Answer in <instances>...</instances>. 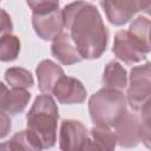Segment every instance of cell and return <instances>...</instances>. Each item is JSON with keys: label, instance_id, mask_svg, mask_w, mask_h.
<instances>
[{"label": "cell", "instance_id": "19", "mask_svg": "<svg viewBox=\"0 0 151 151\" xmlns=\"http://www.w3.org/2000/svg\"><path fill=\"white\" fill-rule=\"evenodd\" d=\"M129 32L137 38L143 45L150 47L149 32H150V20L146 17H137L130 25Z\"/></svg>", "mask_w": 151, "mask_h": 151}, {"label": "cell", "instance_id": "2", "mask_svg": "<svg viewBox=\"0 0 151 151\" xmlns=\"http://www.w3.org/2000/svg\"><path fill=\"white\" fill-rule=\"evenodd\" d=\"M58 118L57 104L50 94H41L34 99L26 116V124L42 149H50L55 144Z\"/></svg>", "mask_w": 151, "mask_h": 151}, {"label": "cell", "instance_id": "14", "mask_svg": "<svg viewBox=\"0 0 151 151\" xmlns=\"http://www.w3.org/2000/svg\"><path fill=\"white\" fill-rule=\"evenodd\" d=\"M104 87L123 90L127 85V74L125 68L118 61H110L103 74Z\"/></svg>", "mask_w": 151, "mask_h": 151}, {"label": "cell", "instance_id": "1", "mask_svg": "<svg viewBox=\"0 0 151 151\" xmlns=\"http://www.w3.org/2000/svg\"><path fill=\"white\" fill-rule=\"evenodd\" d=\"M64 28L83 59H97L106 50L109 32L96 6L78 0L61 9Z\"/></svg>", "mask_w": 151, "mask_h": 151}, {"label": "cell", "instance_id": "12", "mask_svg": "<svg viewBox=\"0 0 151 151\" xmlns=\"http://www.w3.org/2000/svg\"><path fill=\"white\" fill-rule=\"evenodd\" d=\"M35 73L38 78L39 90L46 94L52 93L54 85L64 76L63 68L50 59H45L40 61L35 70Z\"/></svg>", "mask_w": 151, "mask_h": 151}, {"label": "cell", "instance_id": "10", "mask_svg": "<svg viewBox=\"0 0 151 151\" xmlns=\"http://www.w3.org/2000/svg\"><path fill=\"white\" fill-rule=\"evenodd\" d=\"M52 93L61 104H80L87 96L84 85L78 79L65 74L57 81Z\"/></svg>", "mask_w": 151, "mask_h": 151}, {"label": "cell", "instance_id": "8", "mask_svg": "<svg viewBox=\"0 0 151 151\" xmlns=\"http://www.w3.org/2000/svg\"><path fill=\"white\" fill-rule=\"evenodd\" d=\"M59 145L61 150H94L85 125L79 120L65 119L60 125Z\"/></svg>", "mask_w": 151, "mask_h": 151}, {"label": "cell", "instance_id": "4", "mask_svg": "<svg viewBox=\"0 0 151 151\" xmlns=\"http://www.w3.org/2000/svg\"><path fill=\"white\" fill-rule=\"evenodd\" d=\"M126 110V98L120 90L104 87L88 101L90 117L96 125L113 126Z\"/></svg>", "mask_w": 151, "mask_h": 151}, {"label": "cell", "instance_id": "5", "mask_svg": "<svg viewBox=\"0 0 151 151\" xmlns=\"http://www.w3.org/2000/svg\"><path fill=\"white\" fill-rule=\"evenodd\" d=\"M151 67L150 63L134 66L130 72V84L126 93L129 105L133 111H140L150 104Z\"/></svg>", "mask_w": 151, "mask_h": 151}, {"label": "cell", "instance_id": "18", "mask_svg": "<svg viewBox=\"0 0 151 151\" xmlns=\"http://www.w3.org/2000/svg\"><path fill=\"white\" fill-rule=\"evenodd\" d=\"M20 52V40L18 37L8 33L0 38V60L13 61Z\"/></svg>", "mask_w": 151, "mask_h": 151}, {"label": "cell", "instance_id": "9", "mask_svg": "<svg viewBox=\"0 0 151 151\" xmlns=\"http://www.w3.org/2000/svg\"><path fill=\"white\" fill-rule=\"evenodd\" d=\"M32 25L39 38L42 40H53L59 33L63 32L64 28L61 11L57 8L47 13L33 14Z\"/></svg>", "mask_w": 151, "mask_h": 151}, {"label": "cell", "instance_id": "3", "mask_svg": "<svg viewBox=\"0 0 151 151\" xmlns=\"http://www.w3.org/2000/svg\"><path fill=\"white\" fill-rule=\"evenodd\" d=\"M116 138L122 147H133L140 142L150 144V104L140 111L125 110L113 125Z\"/></svg>", "mask_w": 151, "mask_h": 151}, {"label": "cell", "instance_id": "13", "mask_svg": "<svg viewBox=\"0 0 151 151\" xmlns=\"http://www.w3.org/2000/svg\"><path fill=\"white\" fill-rule=\"evenodd\" d=\"M29 99L31 93L26 91V88H12L11 91H7L0 110L15 116L26 109Z\"/></svg>", "mask_w": 151, "mask_h": 151}, {"label": "cell", "instance_id": "24", "mask_svg": "<svg viewBox=\"0 0 151 151\" xmlns=\"http://www.w3.org/2000/svg\"><path fill=\"white\" fill-rule=\"evenodd\" d=\"M0 1H1V0H0Z\"/></svg>", "mask_w": 151, "mask_h": 151}, {"label": "cell", "instance_id": "22", "mask_svg": "<svg viewBox=\"0 0 151 151\" xmlns=\"http://www.w3.org/2000/svg\"><path fill=\"white\" fill-rule=\"evenodd\" d=\"M11 127H12V124H11L9 116L5 111L0 110V139L5 138L9 133Z\"/></svg>", "mask_w": 151, "mask_h": 151}, {"label": "cell", "instance_id": "23", "mask_svg": "<svg viewBox=\"0 0 151 151\" xmlns=\"http://www.w3.org/2000/svg\"><path fill=\"white\" fill-rule=\"evenodd\" d=\"M7 87H6V85H4L1 81H0V107H1V104H2V101H4V98H5V96H6V93H7Z\"/></svg>", "mask_w": 151, "mask_h": 151}, {"label": "cell", "instance_id": "20", "mask_svg": "<svg viewBox=\"0 0 151 151\" xmlns=\"http://www.w3.org/2000/svg\"><path fill=\"white\" fill-rule=\"evenodd\" d=\"M33 14H42L59 8V0H26Z\"/></svg>", "mask_w": 151, "mask_h": 151}, {"label": "cell", "instance_id": "16", "mask_svg": "<svg viewBox=\"0 0 151 151\" xmlns=\"http://www.w3.org/2000/svg\"><path fill=\"white\" fill-rule=\"evenodd\" d=\"M90 138L94 150L111 151V150H114L117 144L116 134L110 130L109 126L96 125L90 132Z\"/></svg>", "mask_w": 151, "mask_h": 151}, {"label": "cell", "instance_id": "11", "mask_svg": "<svg viewBox=\"0 0 151 151\" xmlns=\"http://www.w3.org/2000/svg\"><path fill=\"white\" fill-rule=\"evenodd\" d=\"M51 52L63 65H72L83 60V57L67 32H61L53 39Z\"/></svg>", "mask_w": 151, "mask_h": 151}, {"label": "cell", "instance_id": "6", "mask_svg": "<svg viewBox=\"0 0 151 151\" xmlns=\"http://www.w3.org/2000/svg\"><path fill=\"white\" fill-rule=\"evenodd\" d=\"M100 5L109 21L117 26L126 24L140 11H150V0H101Z\"/></svg>", "mask_w": 151, "mask_h": 151}, {"label": "cell", "instance_id": "15", "mask_svg": "<svg viewBox=\"0 0 151 151\" xmlns=\"http://www.w3.org/2000/svg\"><path fill=\"white\" fill-rule=\"evenodd\" d=\"M0 149L5 150H42L38 139L27 130L15 133L8 142L0 145Z\"/></svg>", "mask_w": 151, "mask_h": 151}, {"label": "cell", "instance_id": "21", "mask_svg": "<svg viewBox=\"0 0 151 151\" xmlns=\"http://www.w3.org/2000/svg\"><path fill=\"white\" fill-rule=\"evenodd\" d=\"M12 31H13V24L9 14L5 9L0 8V38L5 34L11 33Z\"/></svg>", "mask_w": 151, "mask_h": 151}, {"label": "cell", "instance_id": "7", "mask_svg": "<svg viewBox=\"0 0 151 151\" xmlns=\"http://www.w3.org/2000/svg\"><path fill=\"white\" fill-rule=\"evenodd\" d=\"M112 51L118 59L131 65L144 60L150 52V47L143 45L129 31L122 29L114 35Z\"/></svg>", "mask_w": 151, "mask_h": 151}, {"label": "cell", "instance_id": "17", "mask_svg": "<svg viewBox=\"0 0 151 151\" xmlns=\"http://www.w3.org/2000/svg\"><path fill=\"white\" fill-rule=\"evenodd\" d=\"M5 80L12 88H28L33 86L31 72L22 67H11L5 72Z\"/></svg>", "mask_w": 151, "mask_h": 151}]
</instances>
